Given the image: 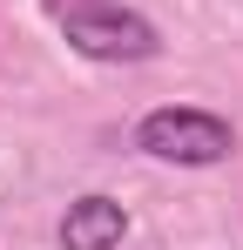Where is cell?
I'll return each mask as SVG.
<instances>
[{
    "label": "cell",
    "instance_id": "cell-1",
    "mask_svg": "<svg viewBox=\"0 0 243 250\" xmlns=\"http://www.w3.org/2000/svg\"><path fill=\"white\" fill-rule=\"evenodd\" d=\"M61 41L75 47L81 61H108V68H135V61H156L162 34L149 14L122 7V0H47Z\"/></svg>",
    "mask_w": 243,
    "mask_h": 250
},
{
    "label": "cell",
    "instance_id": "cell-2",
    "mask_svg": "<svg viewBox=\"0 0 243 250\" xmlns=\"http://www.w3.org/2000/svg\"><path fill=\"white\" fill-rule=\"evenodd\" d=\"M135 149L156 156V163H176V169H209L237 149V128L209 108H189V102H169V108H149L135 122Z\"/></svg>",
    "mask_w": 243,
    "mask_h": 250
},
{
    "label": "cell",
    "instance_id": "cell-3",
    "mask_svg": "<svg viewBox=\"0 0 243 250\" xmlns=\"http://www.w3.org/2000/svg\"><path fill=\"white\" fill-rule=\"evenodd\" d=\"M128 237V209L115 196H81L61 216V250H115Z\"/></svg>",
    "mask_w": 243,
    "mask_h": 250
}]
</instances>
